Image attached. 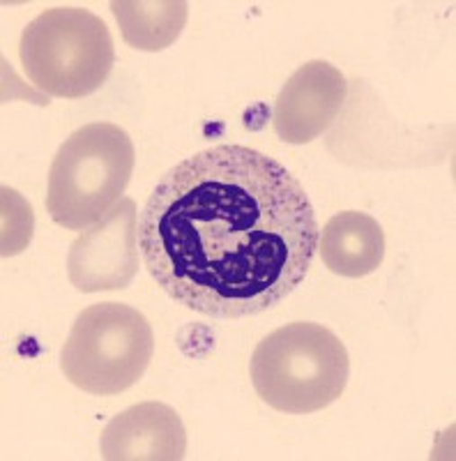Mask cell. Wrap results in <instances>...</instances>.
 <instances>
[{"mask_svg":"<svg viewBox=\"0 0 456 461\" xmlns=\"http://www.w3.org/2000/svg\"><path fill=\"white\" fill-rule=\"evenodd\" d=\"M111 12L121 26L122 40L139 51H164L187 26L184 0H113Z\"/></svg>","mask_w":456,"mask_h":461,"instance_id":"cell-10","label":"cell"},{"mask_svg":"<svg viewBox=\"0 0 456 461\" xmlns=\"http://www.w3.org/2000/svg\"><path fill=\"white\" fill-rule=\"evenodd\" d=\"M134 171V146L122 127L90 122L58 148L49 171L47 210L69 230H85L125 194Z\"/></svg>","mask_w":456,"mask_h":461,"instance_id":"cell-3","label":"cell"},{"mask_svg":"<svg viewBox=\"0 0 456 461\" xmlns=\"http://www.w3.org/2000/svg\"><path fill=\"white\" fill-rule=\"evenodd\" d=\"M100 450L109 461H180L187 456V431L168 403L143 402L111 420Z\"/></svg>","mask_w":456,"mask_h":461,"instance_id":"cell-8","label":"cell"},{"mask_svg":"<svg viewBox=\"0 0 456 461\" xmlns=\"http://www.w3.org/2000/svg\"><path fill=\"white\" fill-rule=\"evenodd\" d=\"M254 390L274 411L307 415L327 409L351 376L346 346L320 323H289L258 341L249 362Z\"/></svg>","mask_w":456,"mask_h":461,"instance_id":"cell-2","label":"cell"},{"mask_svg":"<svg viewBox=\"0 0 456 461\" xmlns=\"http://www.w3.org/2000/svg\"><path fill=\"white\" fill-rule=\"evenodd\" d=\"M152 356L155 335L141 312L122 303H97L74 321L60 369L84 393L111 397L137 385Z\"/></svg>","mask_w":456,"mask_h":461,"instance_id":"cell-5","label":"cell"},{"mask_svg":"<svg viewBox=\"0 0 456 461\" xmlns=\"http://www.w3.org/2000/svg\"><path fill=\"white\" fill-rule=\"evenodd\" d=\"M320 258L330 273L341 277H367L385 258V233L367 212L346 210L330 217L318 233Z\"/></svg>","mask_w":456,"mask_h":461,"instance_id":"cell-9","label":"cell"},{"mask_svg":"<svg viewBox=\"0 0 456 461\" xmlns=\"http://www.w3.org/2000/svg\"><path fill=\"white\" fill-rule=\"evenodd\" d=\"M137 203L122 196L113 208L72 242L69 282L81 294L121 291L139 273Z\"/></svg>","mask_w":456,"mask_h":461,"instance_id":"cell-6","label":"cell"},{"mask_svg":"<svg viewBox=\"0 0 456 461\" xmlns=\"http://www.w3.org/2000/svg\"><path fill=\"white\" fill-rule=\"evenodd\" d=\"M19 58L37 90L49 97L81 100L109 79L116 47L100 16L65 5L44 10L23 28Z\"/></svg>","mask_w":456,"mask_h":461,"instance_id":"cell-4","label":"cell"},{"mask_svg":"<svg viewBox=\"0 0 456 461\" xmlns=\"http://www.w3.org/2000/svg\"><path fill=\"white\" fill-rule=\"evenodd\" d=\"M346 77L326 60H311L283 84L273 109L277 137L302 146L330 130L346 102Z\"/></svg>","mask_w":456,"mask_h":461,"instance_id":"cell-7","label":"cell"},{"mask_svg":"<svg viewBox=\"0 0 456 461\" xmlns=\"http://www.w3.org/2000/svg\"><path fill=\"white\" fill-rule=\"evenodd\" d=\"M32 208L14 189L3 187V257L23 252L32 238Z\"/></svg>","mask_w":456,"mask_h":461,"instance_id":"cell-11","label":"cell"},{"mask_svg":"<svg viewBox=\"0 0 456 461\" xmlns=\"http://www.w3.org/2000/svg\"><path fill=\"white\" fill-rule=\"evenodd\" d=\"M318 233L314 205L289 168L254 148L224 143L159 180L139 220V249L175 303L245 319L304 282Z\"/></svg>","mask_w":456,"mask_h":461,"instance_id":"cell-1","label":"cell"}]
</instances>
